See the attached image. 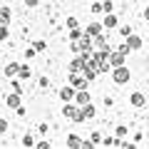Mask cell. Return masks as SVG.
Listing matches in <instances>:
<instances>
[{
    "label": "cell",
    "mask_w": 149,
    "mask_h": 149,
    "mask_svg": "<svg viewBox=\"0 0 149 149\" xmlns=\"http://www.w3.org/2000/svg\"><path fill=\"white\" fill-rule=\"evenodd\" d=\"M102 10H104V13L112 10V3H109V0H104V3H102Z\"/></svg>",
    "instance_id": "obj_20"
},
{
    "label": "cell",
    "mask_w": 149,
    "mask_h": 149,
    "mask_svg": "<svg viewBox=\"0 0 149 149\" xmlns=\"http://www.w3.org/2000/svg\"><path fill=\"white\" fill-rule=\"evenodd\" d=\"M0 22H10V10H8V8H0Z\"/></svg>",
    "instance_id": "obj_14"
},
{
    "label": "cell",
    "mask_w": 149,
    "mask_h": 149,
    "mask_svg": "<svg viewBox=\"0 0 149 149\" xmlns=\"http://www.w3.org/2000/svg\"><path fill=\"white\" fill-rule=\"evenodd\" d=\"M62 114L65 117H70L72 122H85V117H82V109H77V104H65V109H62Z\"/></svg>",
    "instance_id": "obj_2"
},
{
    "label": "cell",
    "mask_w": 149,
    "mask_h": 149,
    "mask_svg": "<svg viewBox=\"0 0 149 149\" xmlns=\"http://www.w3.org/2000/svg\"><path fill=\"white\" fill-rule=\"evenodd\" d=\"M35 50H37V52H42V50H45V42H42V40H40V42H35Z\"/></svg>",
    "instance_id": "obj_21"
},
{
    "label": "cell",
    "mask_w": 149,
    "mask_h": 149,
    "mask_svg": "<svg viewBox=\"0 0 149 149\" xmlns=\"http://www.w3.org/2000/svg\"><path fill=\"white\" fill-rule=\"evenodd\" d=\"M127 134V127H117V137H124Z\"/></svg>",
    "instance_id": "obj_22"
},
{
    "label": "cell",
    "mask_w": 149,
    "mask_h": 149,
    "mask_svg": "<svg viewBox=\"0 0 149 149\" xmlns=\"http://www.w3.org/2000/svg\"><path fill=\"white\" fill-rule=\"evenodd\" d=\"M25 5H30V8H35V5H37V0H25Z\"/></svg>",
    "instance_id": "obj_24"
},
{
    "label": "cell",
    "mask_w": 149,
    "mask_h": 149,
    "mask_svg": "<svg viewBox=\"0 0 149 149\" xmlns=\"http://www.w3.org/2000/svg\"><path fill=\"white\" fill-rule=\"evenodd\" d=\"M17 72H20V65H15V62H10V65L5 67V74H8V77H13V74H17Z\"/></svg>",
    "instance_id": "obj_13"
},
{
    "label": "cell",
    "mask_w": 149,
    "mask_h": 149,
    "mask_svg": "<svg viewBox=\"0 0 149 149\" xmlns=\"http://www.w3.org/2000/svg\"><path fill=\"white\" fill-rule=\"evenodd\" d=\"M5 104H8V107H15V109H17V107H20V92H15V95H10V97L5 100Z\"/></svg>",
    "instance_id": "obj_11"
},
{
    "label": "cell",
    "mask_w": 149,
    "mask_h": 149,
    "mask_svg": "<svg viewBox=\"0 0 149 149\" xmlns=\"http://www.w3.org/2000/svg\"><path fill=\"white\" fill-rule=\"evenodd\" d=\"M112 80L117 82V85H124V82H129V70L124 67V65L114 67V72H112Z\"/></svg>",
    "instance_id": "obj_3"
},
{
    "label": "cell",
    "mask_w": 149,
    "mask_h": 149,
    "mask_svg": "<svg viewBox=\"0 0 149 149\" xmlns=\"http://www.w3.org/2000/svg\"><path fill=\"white\" fill-rule=\"evenodd\" d=\"M82 117H85V119H92V117H95V107H92V102L82 104Z\"/></svg>",
    "instance_id": "obj_10"
},
{
    "label": "cell",
    "mask_w": 149,
    "mask_h": 149,
    "mask_svg": "<svg viewBox=\"0 0 149 149\" xmlns=\"http://www.w3.org/2000/svg\"><path fill=\"white\" fill-rule=\"evenodd\" d=\"M70 82H72V87H77V90H87V82L90 80H87L82 72H72L70 74Z\"/></svg>",
    "instance_id": "obj_4"
},
{
    "label": "cell",
    "mask_w": 149,
    "mask_h": 149,
    "mask_svg": "<svg viewBox=\"0 0 149 149\" xmlns=\"http://www.w3.org/2000/svg\"><path fill=\"white\" fill-rule=\"evenodd\" d=\"M82 35H85L82 30H77V27H72V32H70V40H80Z\"/></svg>",
    "instance_id": "obj_17"
},
{
    "label": "cell",
    "mask_w": 149,
    "mask_h": 149,
    "mask_svg": "<svg viewBox=\"0 0 149 149\" xmlns=\"http://www.w3.org/2000/svg\"><path fill=\"white\" fill-rule=\"evenodd\" d=\"M129 102H132L134 107H144V102H147V97H144L142 92H134V95L129 97Z\"/></svg>",
    "instance_id": "obj_7"
},
{
    "label": "cell",
    "mask_w": 149,
    "mask_h": 149,
    "mask_svg": "<svg viewBox=\"0 0 149 149\" xmlns=\"http://www.w3.org/2000/svg\"><path fill=\"white\" fill-rule=\"evenodd\" d=\"M17 77L27 80V77H30V67H25V65H22V67H20V72H17Z\"/></svg>",
    "instance_id": "obj_18"
},
{
    "label": "cell",
    "mask_w": 149,
    "mask_h": 149,
    "mask_svg": "<svg viewBox=\"0 0 149 149\" xmlns=\"http://www.w3.org/2000/svg\"><path fill=\"white\" fill-rule=\"evenodd\" d=\"M74 100H77V104H87V102H90V92H87V90H80V92H77V95H74Z\"/></svg>",
    "instance_id": "obj_8"
},
{
    "label": "cell",
    "mask_w": 149,
    "mask_h": 149,
    "mask_svg": "<svg viewBox=\"0 0 149 149\" xmlns=\"http://www.w3.org/2000/svg\"><path fill=\"white\" fill-rule=\"evenodd\" d=\"M87 35H90V37H97V35H100V32H102V25H100V22H92V25L90 27H87Z\"/></svg>",
    "instance_id": "obj_12"
},
{
    "label": "cell",
    "mask_w": 149,
    "mask_h": 149,
    "mask_svg": "<svg viewBox=\"0 0 149 149\" xmlns=\"http://www.w3.org/2000/svg\"><path fill=\"white\" fill-rule=\"evenodd\" d=\"M104 27H117V17H114V15H107L104 17Z\"/></svg>",
    "instance_id": "obj_16"
},
{
    "label": "cell",
    "mask_w": 149,
    "mask_h": 149,
    "mask_svg": "<svg viewBox=\"0 0 149 149\" xmlns=\"http://www.w3.org/2000/svg\"><path fill=\"white\" fill-rule=\"evenodd\" d=\"M82 74H85L87 80H97L102 74V67H100V62H97V57L95 55H90V57L85 60V67H82Z\"/></svg>",
    "instance_id": "obj_1"
},
{
    "label": "cell",
    "mask_w": 149,
    "mask_h": 149,
    "mask_svg": "<svg viewBox=\"0 0 149 149\" xmlns=\"http://www.w3.org/2000/svg\"><path fill=\"white\" fill-rule=\"evenodd\" d=\"M74 95H77V92H74L72 87H62V90H60V97H62V102H70Z\"/></svg>",
    "instance_id": "obj_9"
},
{
    "label": "cell",
    "mask_w": 149,
    "mask_h": 149,
    "mask_svg": "<svg viewBox=\"0 0 149 149\" xmlns=\"http://www.w3.org/2000/svg\"><path fill=\"white\" fill-rule=\"evenodd\" d=\"M127 47H129V50H139V47H142V37L127 35Z\"/></svg>",
    "instance_id": "obj_6"
},
{
    "label": "cell",
    "mask_w": 149,
    "mask_h": 149,
    "mask_svg": "<svg viewBox=\"0 0 149 149\" xmlns=\"http://www.w3.org/2000/svg\"><path fill=\"white\" fill-rule=\"evenodd\" d=\"M5 37H8V25L0 22V40H5Z\"/></svg>",
    "instance_id": "obj_19"
},
{
    "label": "cell",
    "mask_w": 149,
    "mask_h": 149,
    "mask_svg": "<svg viewBox=\"0 0 149 149\" xmlns=\"http://www.w3.org/2000/svg\"><path fill=\"white\" fill-rule=\"evenodd\" d=\"M144 17H147V20H149V8H144Z\"/></svg>",
    "instance_id": "obj_25"
},
{
    "label": "cell",
    "mask_w": 149,
    "mask_h": 149,
    "mask_svg": "<svg viewBox=\"0 0 149 149\" xmlns=\"http://www.w3.org/2000/svg\"><path fill=\"white\" fill-rule=\"evenodd\" d=\"M85 144V139H80V137H70L67 139V147H82Z\"/></svg>",
    "instance_id": "obj_15"
},
{
    "label": "cell",
    "mask_w": 149,
    "mask_h": 149,
    "mask_svg": "<svg viewBox=\"0 0 149 149\" xmlns=\"http://www.w3.org/2000/svg\"><path fill=\"white\" fill-rule=\"evenodd\" d=\"M124 57H127V55H124L122 50H112V52H109V62H112V67H119V65H124Z\"/></svg>",
    "instance_id": "obj_5"
},
{
    "label": "cell",
    "mask_w": 149,
    "mask_h": 149,
    "mask_svg": "<svg viewBox=\"0 0 149 149\" xmlns=\"http://www.w3.org/2000/svg\"><path fill=\"white\" fill-rule=\"evenodd\" d=\"M5 129H8V122H5V119H0V134L5 132Z\"/></svg>",
    "instance_id": "obj_23"
}]
</instances>
